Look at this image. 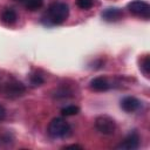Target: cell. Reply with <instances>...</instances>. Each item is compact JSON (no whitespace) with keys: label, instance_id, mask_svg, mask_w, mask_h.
I'll list each match as a JSON object with an SVG mask.
<instances>
[{"label":"cell","instance_id":"8992f818","mask_svg":"<svg viewBox=\"0 0 150 150\" xmlns=\"http://www.w3.org/2000/svg\"><path fill=\"white\" fill-rule=\"evenodd\" d=\"M139 105H141L139 100L134 96H125L121 101V108L125 112H134L139 108Z\"/></svg>","mask_w":150,"mask_h":150},{"label":"cell","instance_id":"5bb4252c","mask_svg":"<svg viewBox=\"0 0 150 150\" xmlns=\"http://www.w3.org/2000/svg\"><path fill=\"white\" fill-rule=\"evenodd\" d=\"M76 5L81 9H90L94 5V0H76Z\"/></svg>","mask_w":150,"mask_h":150},{"label":"cell","instance_id":"7c38bea8","mask_svg":"<svg viewBox=\"0 0 150 150\" xmlns=\"http://www.w3.org/2000/svg\"><path fill=\"white\" fill-rule=\"evenodd\" d=\"M22 2L28 11H36L43 5V0H23Z\"/></svg>","mask_w":150,"mask_h":150},{"label":"cell","instance_id":"9c48e42d","mask_svg":"<svg viewBox=\"0 0 150 150\" xmlns=\"http://www.w3.org/2000/svg\"><path fill=\"white\" fill-rule=\"evenodd\" d=\"M25 93V87L20 82H11L6 86V94L8 96H20Z\"/></svg>","mask_w":150,"mask_h":150},{"label":"cell","instance_id":"4fadbf2b","mask_svg":"<svg viewBox=\"0 0 150 150\" xmlns=\"http://www.w3.org/2000/svg\"><path fill=\"white\" fill-rule=\"evenodd\" d=\"M80 112V108L77 105H74V104H70V105H66L61 109V114L63 116H74L76 114Z\"/></svg>","mask_w":150,"mask_h":150},{"label":"cell","instance_id":"3957f363","mask_svg":"<svg viewBox=\"0 0 150 150\" xmlns=\"http://www.w3.org/2000/svg\"><path fill=\"white\" fill-rule=\"evenodd\" d=\"M95 128L98 132L103 135H112L116 129V123L110 116L101 115L97 116L95 120Z\"/></svg>","mask_w":150,"mask_h":150},{"label":"cell","instance_id":"5b68a950","mask_svg":"<svg viewBox=\"0 0 150 150\" xmlns=\"http://www.w3.org/2000/svg\"><path fill=\"white\" fill-rule=\"evenodd\" d=\"M139 145V136L137 132H131L129 134L123 142L120 143L117 149H123V150H135Z\"/></svg>","mask_w":150,"mask_h":150},{"label":"cell","instance_id":"7a4b0ae2","mask_svg":"<svg viewBox=\"0 0 150 150\" xmlns=\"http://www.w3.org/2000/svg\"><path fill=\"white\" fill-rule=\"evenodd\" d=\"M47 131L53 138H62L70 134V125L62 117H56L49 122Z\"/></svg>","mask_w":150,"mask_h":150},{"label":"cell","instance_id":"2e32d148","mask_svg":"<svg viewBox=\"0 0 150 150\" xmlns=\"http://www.w3.org/2000/svg\"><path fill=\"white\" fill-rule=\"evenodd\" d=\"M5 116H6V110H5V108L0 104V121H2V120L5 118Z\"/></svg>","mask_w":150,"mask_h":150},{"label":"cell","instance_id":"ba28073f","mask_svg":"<svg viewBox=\"0 0 150 150\" xmlns=\"http://www.w3.org/2000/svg\"><path fill=\"white\" fill-rule=\"evenodd\" d=\"M89 87H90L93 90H95V91H105V90L109 89L110 84H109V82L107 81V79L98 76V77H95V79H93V80L90 81Z\"/></svg>","mask_w":150,"mask_h":150},{"label":"cell","instance_id":"30bf717a","mask_svg":"<svg viewBox=\"0 0 150 150\" xmlns=\"http://www.w3.org/2000/svg\"><path fill=\"white\" fill-rule=\"evenodd\" d=\"M1 19H2V21H4L5 23H7V25H13V23H15L16 20H18V14L15 13V11H13V9H11V8H7V9H5V11L2 12Z\"/></svg>","mask_w":150,"mask_h":150},{"label":"cell","instance_id":"6da1fadb","mask_svg":"<svg viewBox=\"0 0 150 150\" xmlns=\"http://www.w3.org/2000/svg\"><path fill=\"white\" fill-rule=\"evenodd\" d=\"M69 15V7L64 2H53L47 9V18L54 25H60L67 20Z\"/></svg>","mask_w":150,"mask_h":150},{"label":"cell","instance_id":"9a60e30c","mask_svg":"<svg viewBox=\"0 0 150 150\" xmlns=\"http://www.w3.org/2000/svg\"><path fill=\"white\" fill-rule=\"evenodd\" d=\"M30 83H32L33 86H41V84L43 83V79L41 77V75H38V74L32 75V77H30Z\"/></svg>","mask_w":150,"mask_h":150},{"label":"cell","instance_id":"277c9868","mask_svg":"<svg viewBox=\"0 0 150 150\" xmlns=\"http://www.w3.org/2000/svg\"><path fill=\"white\" fill-rule=\"evenodd\" d=\"M130 13L137 16H142L144 19H149L150 16V5L142 0H134L127 5Z\"/></svg>","mask_w":150,"mask_h":150},{"label":"cell","instance_id":"ac0fdd59","mask_svg":"<svg viewBox=\"0 0 150 150\" xmlns=\"http://www.w3.org/2000/svg\"><path fill=\"white\" fill-rule=\"evenodd\" d=\"M16 1H21V2H22V1H23V0H16Z\"/></svg>","mask_w":150,"mask_h":150},{"label":"cell","instance_id":"52a82bcc","mask_svg":"<svg viewBox=\"0 0 150 150\" xmlns=\"http://www.w3.org/2000/svg\"><path fill=\"white\" fill-rule=\"evenodd\" d=\"M123 16V12L120 8L112 7V8H107L104 12H102V18L105 21L112 22V21H118L120 19H122Z\"/></svg>","mask_w":150,"mask_h":150},{"label":"cell","instance_id":"8fae6325","mask_svg":"<svg viewBox=\"0 0 150 150\" xmlns=\"http://www.w3.org/2000/svg\"><path fill=\"white\" fill-rule=\"evenodd\" d=\"M139 68H141V71L144 74V76L149 77V75H150V57H149V55H145L141 60Z\"/></svg>","mask_w":150,"mask_h":150},{"label":"cell","instance_id":"e0dca14e","mask_svg":"<svg viewBox=\"0 0 150 150\" xmlns=\"http://www.w3.org/2000/svg\"><path fill=\"white\" fill-rule=\"evenodd\" d=\"M66 149H76V148H79V149H81L82 146L81 145H76V144H73V145H67V146H64Z\"/></svg>","mask_w":150,"mask_h":150}]
</instances>
